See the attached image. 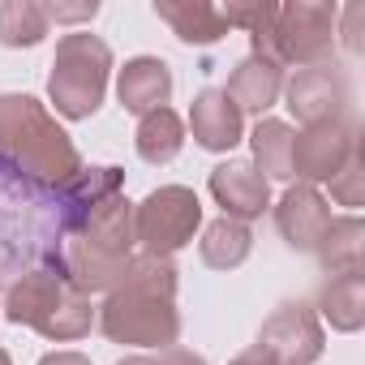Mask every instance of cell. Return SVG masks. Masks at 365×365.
Wrapping results in <instances>:
<instances>
[{
  "instance_id": "8",
  "label": "cell",
  "mask_w": 365,
  "mask_h": 365,
  "mask_svg": "<svg viewBox=\"0 0 365 365\" xmlns=\"http://www.w3.org/2000/svg\"><path fill=\"white\" fill-rule=\"evenodd\" d=\"M198 224H202L198 194L185 185H163L133 207V245H142L146 258H172L194 241Z\"/></svg>"
},
{
  "instance_id": "29",
  "label": "cell",
  "mask_w": 365,
  "mask_h": 365,
  "mask_svg": "<svg viewBox=\"0 0 365 365\" xmlns=\"http://www.w3.org/2000/svg\"><path fill=\"white\" fill-rule=\"evenodd\" d=\"M39 365H91V361H86L82 352H48Z\"/></svg>"
},
{
  "instance_id": "2",
  "label": "cell",
  "mask_w": 365,
  "mask_h": 365,
  "mask_svg": "<svg viewBox=\"0 0 365 365\" xmlns=\"http://www.w3.org/2000/svg\"><path fill=\"white\" fill-rule=\"evenodd\" d=\"M65 241L56 185L18 172L0 159V288H9L39 262H52Z\"/></svg>"
},
{
  "instance_id": "11",
  "label": "cell",
  "mask_w": 365,
  "mask_h": 365,
  "mask_svg": "<svg viewBox=\"0 0 365 365\" xmlns=\"http://www.w3.org/2000/svg\"><path fill=\"white\" fill-rule=\"evenodd\" d=\"M284 99L301 125H327V120L348 116L352 95L335 65H314V69H301L292 82H284Z\"/></svg>"
},
{
  "instance_id": "15",
  "label": "cell",
  "mask_w": 365,
  "mask_h": 365,
  "mask_svg": "<svg viewBox=\"0 0 365 365\" xmlns=\"http://www.w3.org/2000/svg\"><path fill=\"white\" fill-rule=\"evenodd\" d=\"M116 99L133 116L168 108V99H172V69L159 56H133V61H125V69L116 78Z\"/></svg>"
},
{
  "instance_id": "14",
  "label": "cell",
  "mask_w": 365,
  "mask_h": 365,
  "mask_svg": "<svg viewBox=\"0 0 365 365\" xmlns=\"http://www.w3.org/2000/svg\"><path fill=\"white\" fill-rule=\"evenodd\" d=\"M120 190H125V172L112 168V163H91V168H82L78 176H69L65 185H56V202H61L65 232H73L95 207H103V202L116 198Z\"/></svg>"
},
{
  "instance_id": "27",
  "label": "cell",
  "mask_w": 365,
  "mask_h": 365,
  "mask_svg": "<svg viewBox=\"0 0 365 365\" xmlns=\"http://www.w3.org/2000/svg\"><path fill=\"white\" fill-rule=\"evenodd\" d=\"M48 9V22H91L99 14V5L91 0V5H43Z\"/></svg>"
},
{
  "instance_id": "25",
  "label": "cell",
  "mask_w": 365,
  "mask_h": 365,
  "mask_svg": "<svg viewBox=\"0 0 365 365\" xmlns=\"http://www.w3.org/2000/svg\"><path fill=\"white\" fill-rule=\"evenodd\" d=\"M327 185H331V198L339 207H361L365 202V150L361 146L348 155V163L327 180Z\"/></svg>"
},
{
  "instance_id": "12",
  "label": "cell",
  "mask_w": 365,
  "mask_h": 365,
  "mask_svg": "<svg viewBox=\"0 0 365 365\" xmlns=\"http://www.w3.org/2000/svg\"><path fill=\"white\" fill-rule=\"evenodd\" d=\"M211 198L224 207L228 220L250 224V220H258V215L271 207V180H267L254 163L228 159V163H220V168L211 172Z\"/></svg>"
},
{
  "instance_id": "24",
  "label": "cell",
  "mask_w": 365,
  "mask_h": 365,
  "mask_svg": "<svg viewBox=\"0 0 365 365\" xmlns=\"http://www.w3.org/2000/svg\"><path fill=\"white\" fill-rule=\"evenodd\" d=\"M48 35V9L39 0H5L0 5V43L5 48H35Z\"/></svg>"
},
{
  "instance_id": "1",
  "label": "cell",
  "mask_w": 365,
  "mask_h": 365,
  "mask_svg": "<svg viewBox=\"0 0 365 365\" xmlns=\"http://www.w3.org/2000/svg\"><path fill=\"white\" fill-rule=\"evenodd\" d=\"M176 267L172 258H133L129 271L108 288L99 305V327L112 344L133 348H176L180 309H176Z\"/></svg>"
},
{
  "instance_id": "6",
  "label": "cell",
  "mask_w": 365,
  "mask_h": 365,
  "mask_svg": "<svg viewBox=\"0 0 365 365\" xmlns=\"http://www.w3.org/2000/svg\"><path fill=\"white\" fill-rule=\"evenodd\" d=\"M5 318L18 322V327L39 331L43 339L73 344V339H82L91 331L95 305L65 275V267L52 258V262H39L35 271H26L22 279H14L5 288Z\"/></svg>"
},
{
  "instance_id": "31",
  "label": "cell",
  "mask_w": 365,
  "mask_h": 365,
  "mask_svg": "<svg viewBox=\"0 0 365 365\" xmlns=\"http://www.w3.org/2000/svg\"><path fill=\"white\" fill-rule=\"evenodd\" d=\"M0 365H14V361H9V352H5V348H0Z\"/></svg>"
},
{
  "instance_id": "3",
  "label": "cell",
  "mask_w": 365,
  "mask_h": 365,
  "mask_svg": "<svg viewBox=\"0 0 365 365\" xmlns=\"http://www.w3.org/2000/svg\"><path fill=\"white\" fill-rule=\"evenodd\" d=\"M228 9V26H241L254 43V56L271 61V65H327L331 48H335V5H314V0H297V5H224Z\"/></svg>"
},
{
  "instance_id": "13",
  "label": "cell",
  "mask_w": 365,
  "mask_h": 365,
  "mask_svg": "<svg viewBox=\"0 0 365 365\" xmlns=\"http://www.w3.org/2000/svg\"><path fill=\"white\" fill-rule=\"evenodd\" d=\"M327 224H331V207L318 194V185H301L297 180V185L279 198V207H275V228L297 254H314L322 232H327Z\"/></svg>"
},
{
  "instance_id": "16",
  "label": "cell",
  "mask_w": 365,
  "mask_h": 365,
  "mask_svg": "<svg viewBox=\"0 0 365 365\" xmlns=\"http://www.w3.org/2000/svg\"><path fill=\"white\" fill-rule=\"evenodd\" d=\"M190 129H194V142L202 146V150H232L237 142H241V133H245V120H241V112H237V103L220 91V86H211V91H202L198 99H194V108H190Z\"/></svg>"
},
{
  "instance_id": "4",
  "label": "cell",
  "mask_w": 365,
  "mask_h": 365,
  "mask_svg": "<svg viewBox=\"0 0 365 365\" xmlns=\"http://www.w3.org/2000/svg\"><path fill=\"white\" fill-rule=\"evenodd\" d=\"M0 159L43 185H65L82 172L73 138L35 95H0Z\"/></svg>"
},
{
  "instance_id": "9",
  "label": "cell",
  "mask_w": 365,
  "mask_h": 365,
  "mask_svg": "<svg viewBox=\"0 0 365 365\" xmlns=\"http://www.w3.org/2000/svg\"><path fill=\"white\" fill-rule=\"evenodd\" d=\"M356 146H361V129L348 116L327 120V125H305L301 133H292V176L301 185L331 180Z\"/></svg>"
},
{
  "instance_id": "22",
  "label": "cell",
  "mask_w": 365,
  "mask_h": 365,
  "mask_svg": "<svg viewBox=\"0 0 365 365\" xmlns=\"http://www.w3.org/2000/svg\"><path fill=\"white\" fill-rule=\"evenodd\" d=\"M250 250H254V232H250V224L228 220V215L215 220V224H207V232H202V241H198L202 262L215 267V271H237V267L250 258Z\"/></svg>"
},
{
  "instance_id": "30",
  "label": "cell",
  "mask_w": 365,
  "mask_h": 365,
  "mask_svg": "<svg viewBox=\"0 0 365 365\" xmlns=\"http://www.w3.org/2000/svg\"><path fill=\"white\" fill-rule=\"evenodd\" d=\"M356 22H361V5H352V9H348V48H352V52L361 48V35H356Z\"/></svg>"
},
{
  "instance_id": "28",
  "label": "cell",
  "mask_w": 365,
  "mask_h": 365,
  "mask_svg": "<svg viewBox=\"0 0 365 365\" xmlns=\"http://www.w3.org/2000/svg\"><path fill=\"white\" fill-rule=\"evenodd\" d=\"M232 365H275V361H271V356H267V352L254 344V348H245L241 356H232Z\"/></svg>"
},
{
  "instance_id": "21",
  "label": "cell",
  "mask_w": 365,
  "mask_h": 365,
  "mask_svg": "<svg viewBox=\"0 0 365 365\" xmlns=\"http://www.w3.org/2000/svg\"><path fill=\"white\" fill-rule=\"evenodd\" d=\"M133 146L146 163H172L185 146V120H180L172 108H155L138 120V133H133Z\"/></svg>"
},
{
  "instance_id": "20",
  "label": "cell",
  "mask_w": 365,
  "mask_h": 365,
  "mask_svg": "<svg viewBox=\"0 0 365 365\" xmlns=\"http://www.w3.org/2000/svg\"><path fill=\"white\" fill-rule=\"evenodd\" d=\"M314 254H318V262H322L327 275L361 271V258H365V224H361L356 215H339V220H331Z\"/></svg>"
},
{
  "instance_id": "17",
  "label": "cell",
  "mask_w": 365,
  "mask_h": 365,
  "mask_svg": "<svg viewBox=\"0 0 365 365\" xmlns=\"http://www.w3.org/2000/svg\"><path fill=\"white\" fill-rule=\"evenodd\" d=\"M155 18L168 22L176 31L180 43H220L232 26H228V9L224 5H207V0H155Z\"/></svg>"
},
{
  "instance_id": "26",
  "label": "cell",
  "mask_w": 365,
  "mask_h": 365,
  "mask_svg": "<svg viewBox=\"0 0 365 365\" xmlns=\"http://www.w3.org/2000/svg\"><path fill=\"white\" fill-rule=\"evenodd\" d=\"M116 365H211L207 356L190 352V348H159V352H142V356H125Z\"/></svg>"
},
{
  "instance_id": "10",
  "label": "cell",
  "mask_w": 365,
  "mask_h": 365,
  "mask_svg": "<svg viewBox=\"0 0 365 365\" xmlns=\"http://www.w3.org/2000/svg\"><path fill=\"white\" fill-rule=\"evenodd\" d=\"M258 348L275 361V365H314L327 348L322 322L314 314V305L305 301H284L258 331Z\"/></svg>"
},
{
  "instance_id": "7",
  "label": "cell",
  "mask_w": 365,
  "mask_h": 365,
  "mask_svg": "<svg viewBox=\"0 0 365 365\" xmlns=\"http://www.w3.org/2000/svg\"><path fill=\"white\" fill-rule=\"evenodd\" d=\"M108 73H112V48L99 35L91 31L65 35L56 43L52 78H48V95L56 112L65 120H91L108 95Z\"/></svg>"
},
{
  "instance_id": "19",
  "label": "cell",
  "mask_w": 365,
  "mask_h": 365,
  "mask_svg": "<svg viewBox=\"0 0 365 365\" xmlns=\"http://www.w3.org/2000/svg\"><path fill=\"white\" fill-rule=\"evenodd\" d=\"M318 309H322V318H327L335 331H344V335L361 331V327H365V275H361V271L331 275V279L318 288Z\"/></svg>"
},
{
  "instance_id": "5",
  "label": "cell",
  "mask_w": 365,
  "mask_h": 365,
  "mask_svg": "<svg viewBox=\"0 0 365 365\" xmlns=\"http://www.w3.org/2000/svg\"><path fill=\"white\" fill-rule=\"evenodd\" d=\"M56 262L86 297L108 292L133 262V202L116 194L95 207L73 232H65Z\"/></svg>"
},
{
  "instance_id": "23",
  "label": "cell",
  "mask_w": 365,
  "mask_h": 365,
  "mask_svg": "<svg viewBox=\"0 0 365 365\" xmlns=\"http://www.w3.org/2000/svg\"><path fill=\"white\" fill-rule=\"evenodd\" d=\"M254 146V168L267 180H292V125L262 116L250 133Z\"/></svg>"
},
{
  "instance_id": "18",
  "label": "cell",
  "mask_w": 365,
  "mask_h": 365,
  "mask_svg": "<svg viewBox=\"0 0 365 365\" xmlns=\"http://www.w3.org/2000/svg\"><path fill=\"white\" fill-rule=\"evenodd\" d=\"M224 95L237 103V112H241V116H245V112L262 116V112H267V108H275V99L284 95V69L250 52V56L232 69V78H228Z\"/></svg>"
}]
</instances>
